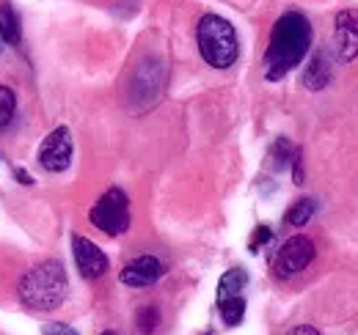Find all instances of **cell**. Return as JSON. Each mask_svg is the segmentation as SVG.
<instances>
[{
  "mask_svg": "<svg viewBox=\"0 0 358 335\" xmlns=\"http://www.w3.org/2000/svg\"><path fill=\"white\" fill-rule=\"evenodd\" d=\"M163 275H166V264H163L157 255H152V253H141V255L130 258V261L122 267L119 281H122L124 286H130V289H149V286H155Z\"/></svg>",
  "mask_w": 358,
  "mask_h": 335,
  "instance_id": "obj_7",
  "label": "cell"
},
{
  "mask_svg": "<svg viewBox=\"0 0 358 335\" xmlns=\"http://www.w3.org/2000/svg\"><path fill=\"white\" fill-rule=\"evenodd\" d=\"M312 47V22L301 11H287L275 20L265 50V77L270 83L284 80L295 66L303 64Z\"/></svg>",
  "mask_w": 358,
  "mask_h": 335,
  "instance_id": "obj_1",
  "label": "cell"
},
{
  "mask_svg": "<svg viewBox=\"0 0 358 335\" xmlns=\"http://www.w3.org/2000/svg\"><path fill=\"white\" fill-rule=\"evenodd\" d=\"M69 297V278L58 258H47L25 269L17 283V299L34 313H52Z\"/></svg>",
  "mask_w": 358,
  "mask_h": 335,
  "instance_id": "obj_2",
  "label": "cell"
},
{
  "mask_svg": "<svg viewBox=\"0 0 358 335\" xmlns=\"http://www.w3.org/2000/svg\"><path fill=\"white\" fill-rule=\"evenodd\" d=\"M248 286V272L243 267H231L226 269L218 281V294H215V302H224V299H231V297H243Z\"/></svg>",
  "mask_w": 358,
  "mask_h": 335,
  "instance_id": "obj_13",
  "label": "cell"
},
{
  "mask_svg": "<svg viewBox=\"0 0 358 335\" xmlns=\"http://www.w3.org/2000/svg\"><path fill=\"white\" fill-rule=\"evenodd\" d=\"M328 83H331V61H328L325 50H317L312 55V61L306 64L303 85H306L309 91H322Z\"/></svg>",
  "mask_w": 358,
  "mask_h": 335,
  "instance_id": "obj_12",
  "label": "cell"
},
{
  "mask_svg": "<svg viewBox=\"0 0 358 335\" xmlns=\"http://www.w3.org/2000/svg\"><path fill=\"white\" fill-rule=\"evenodd\" d=\"M72 154H75V143H72V132L69 126H55L52 132H47L42 140L39 151H36V165L45 173H64L72 165Z\"/></svg>",
  "mask_w": 358,
  "mask_h": 335,
  "instance_id": "obj_5",
  "label": "cell"
},
{
  "mask_svg": "<svg viewBox=\"0 0 358 335\" xmlns=\"http://www.w3.org/2000/svg\"><path fill=\"white\" fill-rule=\"evenodd\" d=\"M218 311H221L226 327H237L245 319V297H231V299L218 302Z\"/></svg>",
  "mask_w": 358,
  "mask_h": 335,
  "instance_id": "obj_16",
  "label": "cell"
},
{
  "mask_svg": "<svg viewBox=\"0 0 358 335\" xmlns=\"http://www.w3.org/2000/svg\"><path fill=\"white\" fill-rule=\"evenodd\" d=\"M163 88V66L157 61H143L141 69L135 72L133 96H141V91H146L143 96H157Z\"/></svg>",
  "mask_w": 358,
  "mask_h": 335,
  "instance_id": "obj_10",
  "label": "cell"
},
{
  "mask_svg": "<svg viewBox=\"0 0 358 335\" xmlns=\"http://www.w3.org/2000/svg\"><path fill=\"white\" fill-rule=\"evenodd\" d=\"M336 55L342 64L358 58V11L345 8L336 14Z\"/></svg>",
  "mask_w": 358,
  "mask_h": 335,
  "instance_id": "obj_9",
  "label": "cell"
},
{
  "mask_svg": "<svg viewBox=\"0 0 358 335\" xmlns=\"http://www.w3.org/2000/svg\"><path fill=\"white\" fill-rule=\"evenodd\" d=\"M314 211H317V201H314V198H301V201H295V204L287 209L284 220H287V225L301 228V225H306V223L312 220Z\"/></svg>",
  "mask_w": 358,
  "mask_h": 335,
  "instance_id": "obj_15",
  "label": "cell"
},
{
  "mask_svg": "<svg viewBox=\"0 0 358 335\" xmlns=\"http://www.w3.org/2000/svg\"><path fill=\"white\" fill-rule=\"evenodd\" d=\"M135 327L141 335H155V330L160 327V308L157 305H143L135 313Z\"/></svg>",
  "mask_w": 358,
  "mask_h": 335,
  "instance_id": "obj_17",
  "label": "cell"
},
{
  "mask_svg": "<svg viewBox=\"0 0 358 335\" xmlns=\"http://www.w3.org/2000/svg\"><path fill=\"white\" fill-rule=\"evenodd\" d=\"M17 116V94L14 88L0 83V129H8Z\"/></svg>",
  "mask_w": 358,
  "mask_h": 335,
  "instance_id": "obj_18",
  "label": "cell"
},
{
  "mask_svg": "<svg viewBox=\"0 0 358 335\" xmlns=\"http://www.w3.org/2000/svg\"><path fill=\"white\" fill-rule=\"evenodd\" d=\"M298 151H301V149H295L289 137H275V143L270 146V168H273L275 173L284 170V168H289Z\"/></svg>",
  "mask_w": 358,
  "mask_h": 335,
  "instance_id": "obj_14",
  "label": "cell"
},
{
  "mask_svg": "<svg viewBox=\"0 0 358 335\" xmlns=\"http://www.w3.org/2000/svg\"><path fill=\"white\" fill-rule=\"evenodd\" d=\"M314 255H317V248H314V242L309 239V237H303V234L289 237V239L278 248V253H275L273 272H275V278L289 281V278L301 275V272L312 264Z\"/></svg>",
  "mask_w": 358,
  "mask_h": 335,
  "instance_id": "obj_6",
  "label": "cell"
},
{
  "mask_svg": "<svg viewBox=\"0 0 358 335\" xmlns=\"http://www.w3.org/2000/svg\"><path fill=\"white\" fill-rule=\"evenodd\" d=\"M102 335H119V333H116V330H105Z\"/></svg>",
  "mask_w": 358,
  "mask_h": 335,
  "instance_id": "obj_23",
  "label": "cell"
},
{
  "mask_svg": "<svg viewBox=\"0 0 358 335\" xmlns=\"http://www.w3.org/2000/svg\"><path fill=\"white\" fill-rule=\"evenodd\" d=\"M72 258L78 264V272L86 281H99L110 269V258L105 255V251L96 242H91L89 237H80V234L72 237Z\"/></svg>",
  "mask_w": 358,
  "mask_h": 335,
  "instance_id": "obj_8",
  "label": "cell"
},
{
  "mask_svg": "<svg viewBox=\"0 0 358 335\" xmlns=\"http://www.w3.org/2000/svg\"><path fill=\"white\" fill-rule=\"evenodd\" d=\"M196 44L207 66L231 69L240 58V39L234 25L221 14H204L196 25Z\"/></svg>",
  "mask_w": 358,
  "mask_h": 335,
  "instance_id": "obj_3",
  "label": "cell"
},
{
  "mask_svg": "<svg viewBox=\"0 0 358 335\" xmlns=\"http://www.w3.org/2000/svg\"><path fill=\"white\" fill-rule=\"evenodd\" d=\"M14 176L20 179V184H25V187H31L34 184V176L25 170V168H14Z\"/></svg>",
  "mask_w": 358,
  "mask_h": 335,
  "instance_id": "obj_22",
  "label": "cell"
},
{
  "mask_svg": "<svg viewBox=\"0 0 358 335\" xmlns=\"http://www.w3.org/2000/svg\"><path fill=\"white\" fill-rule=\"evenodd\" d=\"M89 223L96 231H102L105 237H122V234H127L130 225H133L127 193L122 187L105 190L89 209Z\"/></svg>",
  "mask_w": 358,
  "mask_h": 335,
  "instance_id": "obj_4",
  "label": "cell"
},
{
  "mask_svg": "<svg viewBox=\"0 0 358 335\" xmlns=\"http://www.w3.org/2000/svg\"><path fill=\"white\" fill-rule=\"evenodd\" d=\"M0 39L8 47L22 44V20H20V11L14 8L11 0L0 3Z\"/></svg>",
  "mask_w": 358,
  "mask_h": 335,
  "instance_id": "obj_11",
  "label": "cell"
},
{
  "mask_svg": "<svg viewBox=\"0 0 358 335\" xmlns=\"http://www.w3.org/2000/svg\"><path fill=\"white\" fill-rule=\"evenodd\" d=\"M270 239H273V228L265 225V223H262V225H257V231H254V234H251V239H248V251L259 253L265 245H268Z\"/></svg>",
  "mask_w": 358,
  "mask_h": 335,
  "instance_id": "obj_19",
  "label": "cell"
},
{
  "mask_svg": "<svg viewBox=\"0 0 358 335\" xmlns=\"http://www.w3.org/2000/svg\"><path fill=\"white\" fill-rule=\"evenodd\" d=\"M42 335H80L75 327H69V325H64V322H50L42 327Z\"/></svg>",
  "mask_w": 358,
  "mask_h": 335,
  "instance_id": "obj_20",
  "label": "cell"
},
{
  "mask_svg": "<svg viewBox=\"0 0 358 335\" xmlns=\"http://www.w3.org/2000/svg\"><path fill=\"white\" fill-rule=\"evenodd\" d=\"M0 52H3V39H0Z\"/></svg>",
  "mask_w": 358,
  "mask_h": 335,
  "instance_id": "obj_24",
  "label": "cell"
},
{
  "mask_svg": "<svg viewBox=\"0 0 358 335\" xmlns=\"http://www.w3.org/2000/svg\"><path fill=\"white\" fill-rule=\"evenodd\" d=\"M287 335H320V330L312 327V325H298V327H292Z\"/></svg>",
  "mask_w": 358,
  "mask_h": 335,
  "instance_id": "obj_21",
  "label": "cell"
}]
</instances>
